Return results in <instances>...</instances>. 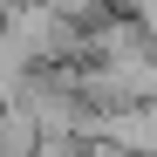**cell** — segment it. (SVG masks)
Returning a JSON list of instances; mask_svg holds the SVG:
<instances>
[{
    "label": "cell",
    "mask_w": 157,
    "mask_h": 157,
    "mask_svg": "<svg viewBox=\"0 0 157 157\" xmlns=\"http://www.w3.org/2000/svg\"><path fill=\"white\" fill-rule=\"evenodd\" d=\"M123 7H130V14H137V28H144V34L157 41V0H123Z\"/></svg>",
    "instance_id": "6da1fadb"
}]
</instances>
